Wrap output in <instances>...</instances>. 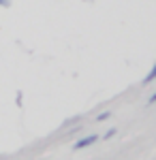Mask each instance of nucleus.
<instances>
[{
  "mask_svg": "<svg viewBox=\"0 0 156 160\" xmlns=\"http://www.w3.org/2000/svg\"><path fill=\"white\" fill-rule=\"evenodd\" d=\"M101 137L98 135H88V137H81L75 145H73V149H86V148H90V145H94L96 141H98Z\"/></svg>",
  "mask_w": 156,
  "mask_h": 160,
  "instance_id": "1",
  "label": "nucleus"
},
{
  "mask_svg": "<svg viewBox=\"0 0 156 160\" xmlns=\"http://www.w3.org/2000/svg\"><path fill=\"white\" fill-rule=\"evenodd\" d=\"M152 81H156V64L150 68V73L145 75V79H143V83H152Z\"/></svg>",
  "mask_w": 156,
  "mask_h": 160,
  "instance_id": "2",
  "label": "nucleus"
},
{
  "mask_svg": "<svg viewBox=\"0 0 156 160\" xmlns=\"http://www.w3.org/2000/svg\"><path fill=\"white\" fill-rule=\"evenodd\" d=\"M109 118H111V113H109V111H103V113L96 115V122H105V120H109Z\"/></svg>",
  "mask_w": 156,
  "mask_h": 160,
  "instance_id": "3",
  "label": "nucleus"
},
{
  "mask_svg": "<svg viewBox=\"0 0 156 160\" xmlns=\"http://www.w3.org/2000/svg\"><path fill=\"white\" fill-rule=\"evenodd\" d=\"M116 132H118V130H116V128H109L107 132H105V135H103V139H111V137H116Z\"/></svg>",
  "mask_w": 156,
  "mask_h": 160,
  "instance_id": "4",
  "label": "nucleus"
},
{
  "mask_svg": "<svg viewBox=\"0 0 156 160\" xmlns=\"http://www.w3.org/2000/svg\"><path fill=\"white\" fill-rule=\"evenodd\" d=\"M154 102H156V92L150 96V98H148V105H154Z\"/></svg>",
  "mask_w": 156,
  "mask_h": 160,
  "instance_id": "5",
  "label": "nucleus"
},
{
  "mask_svg": "<svg viewBox=\"0 0 156 160\" xmlns=\"http://www.w3.org/2000/svg\"><path fill=\"white\" fill-rule=\"evenodd\" d=\"M9 2L11 0H0V7H9Z\"/></svg>",
  "mask_w": 156,
  "mask_h": 160,
  "instance_id": "6",
  "label": "nucleus"
}]
</instances>
